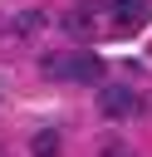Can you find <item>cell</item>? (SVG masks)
<instances>
[{
    "label": "cell",
    "instance_id": "cell-6",
    "mask_svg": "<svg viewBox=\"0 0 152 157\" xmlns=\"http://www.w3.org/2000/svg\"><path fill=\"white\" fill-rule=\"evenodd\" d=\"M103 157H132V147H123V142H103Z\"/></svg>",
    "mask_w": 152,
    "mask_h": 157
},
{
    "label": "cell",
    "instance_id": "cell-1",
    "mask_svg": "<svg viewBox=\"0 0 152 157\" xmlns=\"http://www.w3.org/2000/svg\"><path fill=\"white\" fill-rule=\"evenodd\" d=\"M39 69L49 78H69V83H98L103 78V59L93 49H64V54H44Z\"/></svg>",
    "mask_w": 152,
    "mask_h": 157
},
{
    "label": "cell",
    "instance_id": "cell-4",
    "mask_svg": "<svg viewBox=\"0 0 152 157\" xmlns=\"http://www.w3.org/2000/svg\"><path fill=\"white\" fill-rule=\"evenodd\" d=\"M29 152H34V157H54V152H59V128H39V132L29 137Z\"/></svg>",
    "mask_w": 152,
    "mask_h": 157
},
{
    "label": "cell",
    "instance_id": "cell-5",
    "mask_svg": "<svg viewBox=\"0 0 152 157\" xmlns=\"http://www.w3.org/2000/svg\"><path fill=\"white\" fill-rule=\"evenodd\" d=\"M39 25H44V15H34V10H29V15H15V25H10V29H20V34H25V29H39Z\"/></svg>",
    "mask_w": 152,
    "mask_h": 157
},
{
    "label": "cell",
    "instance_id": "cell-2",
    "mask_svg": "<svg viewBox=\"0 0 152 157\" xmlns=\"http://www.w3.org/2000/svg\"><path fill=\"white\" fill-rule=\"evenodd\" d=\"M137 108H142L137 88H127V83H103V88H98V113H103V118L123 123V118H132Z\"/></svg>",
    "mask_w": 152,
    "mask_h": 157
},
{
    "label": "cell",
    "instance_id": "cell-3",
    "mask_svg": "<svg viewBox=\"0 0 152 157\" xmlns=\"http://www.w3.org/2000/svg\"><path fill=\"white\" fill-rule=\"evenodd\" d=\"M93 10H103L113 29H132L147 20V0H93Z\"/></svg>",
    "mask_w": 152,
    "mask_h": 157
}]
</instances>
